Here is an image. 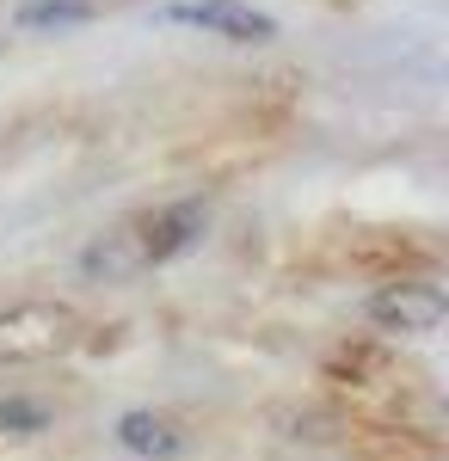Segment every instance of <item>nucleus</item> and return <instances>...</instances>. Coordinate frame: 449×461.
<instances>
[{"label":"nucleus","instance_id":"nucleus-7","mask_svg":"<svg viewBox=\"0 0 449 461\" xmlns=\"http://www.w3.org/2000/svg\"><path fill=\"white\" fill-rule=\"evenodd\" d=\"M87 19H93V0H19L13 6V25H25V32H62Z\"/></svg>","mask_w":449,"mask_h":461},{"label":"nucleus","instance_id":"nucleus-6","mask_svg":"<svg viewBox=\"0 0 449 461\" xmlns=\"http://www.w3.org/2000/svg\"><path fill=\"white\" fill-rule=\"evenodd\" d=\"M142 265H148L142 258V228H111V234H99L93 247L80 252V271L87 277H130Z\"/></svg>","mask_w":449,"mask_h":461},{"label":"nucleus","instance_id":"nucleus-8","mask_svg":"<svg viewBox=\"0 0 449 461\" xmlns=\"http://www.w3.org/2000/svg\"><path fill=\"white\" fill-rule=\"evenodd\" d=\"M50 425V412L37 406V400H0V430H13V437H32V430Z\"/></svg>","mask_w":449,"mask_h":461},{"label":"nucleus","instance_id":"nucleus-4","mask_svg":"<svg viewBox=\"0 0 449 461\" xmlns=\"http://www.w3.org/2000/svg\"><path fill=\"white\" fill-rule=\"evenodd\" d=\"M197 234H204V203L185 197V203H173V210L142 221V258H148V265H167V258H179L185 247H197Z\"/></svg>","mask_w":449,"mask_h":461},{"label":"nucleus","instance_id":"nucleus-1","mask_svg":"<svg viewBox=\"0 0 449 461\" xmlns=\"http://www.w3.org/2000/svg\"><path fill=\"white\" fill-rule=\"evenodd\" d=\"M69 339H74V308H62V302H25V308H6V314H0V369H6V363L56 357Z\"/></svg>","mask_w":449,"mask_h":461},{"label":"nucleus","instance_id":"nucleus-3","mask_svg":"<svg viewBox=\"0 0 449 461\" xmlns=\"http://www.w3.org/2000/svg\"><path fill=\"white\" fill-rule=\"evenodd\" d=\"M449 314V295L437 284H381L370 295V320L381 332H437Z\"/></svg>","mask_w":449,"mask_h":461},{"label":"nucleus","instance_id":"nucleus-5","mask_svg":"<svg viewBox=\"0 0 449 461\" xmlns=\"http://www.w3.org/2000/svg\"><path fill=\"white\" fill-rule=\"evenodd\" d=\"M117 443H124L130 456H142V461H173L179 449H185V430H179L173 419H160V412L136 406V412L117 419Z\"/></svg>","mask_w":449,"mask_h":461},{"label":"nucleus","instance_id":"nucleus-2","mask_svg":"<svg viewBox=\"0 0 449 461\" xmlns=\"http://www.w3.org/2000/svg\"><path fill=\"white\" fill-rule=\"evenodd\" d=\"M160 19L197 25V32L228 37V43H271L277 37V19L259 13V6H246V0H173V6H160Z\"/></svg>","mask_w":449,"mask_h":461}]
</instances>
